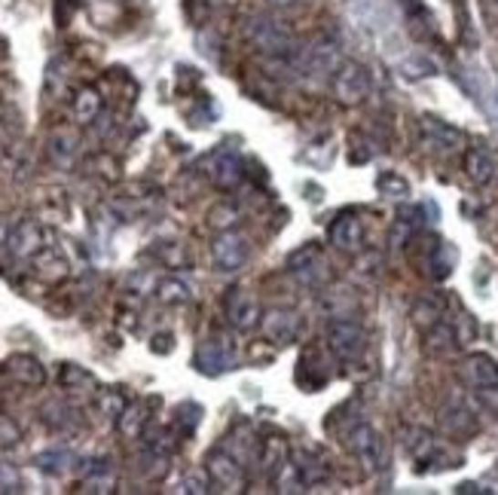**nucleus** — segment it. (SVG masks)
Masks as SVG:
<instances>
[{
    "label": "nucleus",
    "instance_id": "obj_29",
    "mask_svg": "<svg viewBox=\"0 0 498 495\" xmlns=\"http://www.w3.org/2000/svg\"><path fill=\"white\" fill-rule=\"evenodd\" d=\"M377 187H379V193L389 196V199H404V196H410V184L400 175H395V171H386V175H379L377 178Z\"/></svg>",
    "mask_w": 498,
    "mask_h": 495
},
{
    "label": "nucleus",
    "instance_id": "obj_33",
    "mask_svg": "<svg viewBox=\"0 0 498 495\" xmlns=\"http://www.w3.org/2000/svg\"><path fill=\"white\" fill-rule=\"evenodd\" d=\"M52 153H56V160L61 162V165H67L74 160V138L71 135H56L52 138Z\"/></svg>",
    "mask_w": 498,
    "mask_h": 495
},
{
    "label": "nucleus",
    "instance_id": "obj_21",
    "mask_svg": "<svg viewBox=\"0 0 498 495\" xmlns=\"http://www.w3.org/2000/svg\"><path fill=\"white\" fill-rule=\"evenodd\" d=\"M34 266H37V275L43 282H61L67 275V263H65V257L58 254V251H40L37 257H34Z\"/></svg>",
    "mask_w": 498,
    "mask_h": 495
},
{
    "label": "nucleus",
    "instance_id": "obj_6",
    "mask_svg": "<svg viewBox=\"0 0 498 495\" xmlns=\"http://www.w3.org/2000/svg\"><path fill=\"white\" fill-rule=\"evenodd\" d=\"M294 67L300 71L303 77L312 74V80H318V77H334V71L339 67V46L334 40H318L312 43L309 49L296 52L294 56Z\"/></svg>",
    "mask_w": 498,
    "mask_h": 495
},
{
    "label": "nucleus",
    "instance_id": "obj_9",
    "mask_svg": "<svg viewBox=\"0 0 498 495\" xmlns=\"http://www.w3.org/2000/svg\"><path fill=\"white\" fill-rule=\"evenodd\" d=\"M422 144L428 147V150L452 153L465 144V135H462L459 129H452L450 123H443V119L422 117Z\"/></svg>",
    "mask_w": 498,
    "mask_h": 495
},
{
    "label": "nucleus",
    "instance_id": "obj_7",
    "mask_svg": "<svg viewBox=\"0 0 498 495\" xmlns=\"http://www.w3.org/2000/svg\"><path fill=\"white\" fill-rule=\"evenodd\" d=\"M212 257L214 263L223 269V273H235V269H242L244 263H248L251 257V239L242 236V232H221V236L214 239L212 245Z\"/></svg>",
    "mask_w": 498,
    "mask_h": 495
},
{
    "label": "nucleus",
    "instance_id": "obj_3",
    "mask_svg": "<svg viewBox=\"0 0 498 495\" xmlns=\"http://www.w3.org/2000/svg\"><path fill=\"white\" fill-rule=\"evenodd\" d=\"M327 345H330V352H334L337 358L355 361L367 345L364 327L358 325V321L346 318V315H334V321L327 325Z\"/></svg>",
    "mask_w": 498,
    "mask_h": 495
},
{
    "label": "nucleus",
    "instance_id": "obj_28",
    "mask_svg": "<svg viewBox=\"0 0 498 495\" xmlns=\"http://www.w3.org/2000/svg\"><path fill=\"white\" fill-rule=\"evenodd\" d=\"M147 425V410L144 407H126L119 416V428L129 434V438H138Z\"/></svg>",
    "mask_w": 498,
    "mask_h": 495
},
{
    "label": "nucleus",
    "instance_id": "obj_19",
    "mask_svg": "<svg viewBox=\"0 0 498 495\" xmlns=\"http://www.w3.org/2000/svg\"><path fill=\"white\" fill-rule=\"evenodd\" d=\"M410 315H413V325L416 327H422V330L434 327L443 318V300L441 297H431V294H425V297H419L413 303V312H410Z\"/></svg>",
    "mask_w": 498,
    "mask_h": 495
},
{
    "label": "nucleus",
    "instance_id": "obj_26",
    "mask_svg": "<svg viewBox=\"0 0 498 495\" xmlns=\"http://www.w3.org/2000/svg\"><path fill=\"white\" fill-rule=\"evenodd\" d=\"M156 294H160L162 303H187L190 297H193V288L181 279H162Z\"/></svg>",
    "mask_w": 498,
    "mask_h": 495
},
{
    "label": "nucleus",
    "instance_id": "obj_1",
    "mask_svg": "<svg viewBox=\"0 0 498 495\" xmlns=\"http://www.w3.org/2000/svg\"><path fill=\"white\" fill-rule=\"evenodd\" d=\"M244 37L260 56L266 58H294L296 56V37L285 22L273 15H251L244 25Z\"/></svg>",
    "mask_w": 498,
    "mask_h": 495
},
{
    "label": "nucleus",
    "instance_id": "obj_27",
    "mask_svg": "<svg viewBox=\"0 0 498 495\" xmlns=\"http://www.w3.org/2000/svg\"><path fill=\"white\" fill-rule=\"evenodd\" d=\"M452 263H456V254H452L450 245H438V248L431 251V257H428V266H431L434 279H447Z\"/></svg>",
    "mask_w": 498,
    "mask_h": 495
},
{
    "label": "nucleus",
    "instance_id": "obj_10",
    "mask_svg": "<svg viewBox=\"0 0 498 495\" xmlns=\"http://www.w3.org/2000/svg\"><path fill=\"white\" fill-rule=\"evenodd\" d=\"M233 361H235L233 345L226 343V340H221V336H214V340H205L202 345H199V352H196V367L202 370V373H208V376H217V373L230 370Z\"/></svg>",
    "mask_w": 498,
    "mask_h": 495
},
{
    "label": "nucleus",
    "instance_id": "obj_24",
    "mask_svg": "<svg viewBox=\"0 0 498 495\" xmlns=\"http://www.w3.org/2000/svg\"><path fill=\"white\" fill-rule=\"evenodd\" d=\"M58 379H61V386H65L67 392H80V388H92L95 386L92 373H86L83 367H77V364H65L61 373H58Z\"/></svg>",
    "mask_w": 498,
    "mask_h": 495
},
{
    "label": "nucleus",
    "instance_id": "obj_15",
    "mask_svg": "<svg viewBox=\"0 0 498 495\" xmlns=\"http://www.w3.org/2000/svg\"><path fill=\"white\" fill-rule=\"evenodd\" d=\"M6 373L16 382H22V386H43L47 382V370H43V364L34 355H13L6 361Z\"/></svg>",
    "mask_w": 498,
    "mask_h": 495
},
{
    "label": "nucleus",
    "instance_id": "obj_16",
    "mask_svg": "<svg viewBox=\"0 0 498 495\" xmlns=\"http://www.w3.org/2000/svg\"><path fill=\"white\" fill-rule=\"evenodd\" d=\"M230 321L235 330H251L260 321V309H257V300L244 291H233L230 297Z\"/></svg>",
    "mask_w": 498,
    "mask_h": 495
},
{
    "label": "nucleus",
    "instance_id": "obj_2",
    "mask_svg": "<svg viewBox=\"0 0 498 495\" xmlns=\"http://www.w3.org/2000/svg\"><path fill=\"white\" fill-rule=\"evenodd\" d=\"M330 86L339 104H361L370 95V71L361 62H339Z\"/></svg>",
    "mask_w": 498,
    "mask_h": 495
},
{
    "label": "nucleus",
    "instance_id": "obj_20",
    "mask_svg": "<svg viewBox=\"0 0 498 495\" xmlns=\"http://www.w3.org/2000/svg\"><path fill=\"white\" fill-rule=\"evenodd\" d=\"M459 345V336H456V327L443 325V321H438L434 327H428L425 334V349L431 355H447L450 349H456Z\"/></svg>",
    "mask_w": 498,
    "mask_h": 495
},
{
    "label": "nucleus",
    "instance_id": "obj_8",
    "mask_svg": "<svg viewBox=\"0 0 498 495\" xmlns=\"http://www.w3.org/2000/svg\"><path fill=\"white\" fill-rule=\"evenodd\" d=\"M205 471H208V477H212V483L221 486V490H226V492L244 490V474H242L239 459L223 453V449H214V453L205 459Z\"/></svg>",
    "mask_w": 498,
    "mask_h": 495
},
{
    "label": "nucleus",
    "instance_id": "obj_23",
    "mask_svg": "<svg viewBox=\"0 0 498 495\" xmlns=\"http://www.w3.org/2000/svg\"><path fill=\"white\" fill-rule=\"evenodd\" d=\"M294 275L306 284V288H321V284L327 282V269L321 263V254L312 257L309 263H303L300 269H294Z\"/></svg>",
    "mask_w": 498,
    "mask_h": 495
},
{
    "label": "nucleus",
    "instance_id": "obj_36",
    "mask_svg": "<svg viewBox=\"0 0 498 495\" xmlns=\"http://www.w3.org/2000/svg\"><path fill=\"white\" fill-rule=\"evenodd\" d=\"M212 490V483L205 480V474H190L183 477V492H193V495H202Z\"/></svg>",
    "mask_w": 498,
    "mask_h": 495
},
{
    "label": "nucleus",
    "instance_id": "obj_17",
    "mask_svg": "<svg viewBox=\"0 0 498 495\" xmlns=\"http://www.w3.org/2000/svg\"><path fill=\"white\" fill-rule=\"evenodd\" d=\"M441 422H443V428H447L450 434H471V431L477 428L474 416H471L468 407L459 404V401H450L447 407H443Z\"/></svg>",
    "mask_w": 498,
    "mask_h": 495
},
{
    "label": "nucleus",
    "instance_id": "obj_13",
    "mask_svg": "<svg viewBox=\"0 0 498 495\" xmlns=\"http://www.w3.org/2000/svg\"><path fill=\"white\" fill-rule=\"evenodd\" d=\"M260 330L264 336L273 345H285V343H294L296 336V315L294 312H285V309H269L264 321H260Z\"/></svg>",
    "mask_w": 498,
    "mask_h": 495
},
{
    "label": "nucleus",
    "instance_id": "obj_30",
    "mask_svg": "<svg viewBox=\"0 0 498 495\" xmlns=\"http://www.w3.org/2000/svg\"><path fill=\"white\" fill-rule=\"evenodd\" d=\"M294 462H296V468H300L306 486H316V483H321L327 477V471H325V468H318L316 459H306V449H296Z\"/></svg>",
    "mask_w": 498,
    "mask_h": 495
},
{
    "label": "nucleus",
    "instance_id": "obj_37",
    "mask_svg": "<svg viewBox=\"0 0 498 495\" xmlns=\"http://www.w3.org/2000/svg\"><path fill=\"white\" fill-rule=\"evenodd\" d=\"M474 318H471V315H462L459 318V330H456V336H459V343H468L471 340V336H474Z\"/></svg>",
    "mask_w": 498,
    "mask_h": 495
},
{
    "label": "nucleus",
    "instance_id": "obj_34",
    "mask_svg": "<svg viewBox=\"0 0 498 495\" xmlns=\"http://www.w3.org/2000/svg\"><path fill=\"white\" fill-rule=\"evenodd\" d=\"M235 217H239V211H235V208H230V205H217V208H212L208 221H212L214 227H230Z\"/></svg>",
    "mask_w": 498,
    "mask_h": 495
},
{
    "label": "nucleus",
    "instance_id": "obj_25",
    "mask_svg": "<svg viewBox=\"0 0 498 495\" xmlns=\"http://www.w3.org/2000/svg\"><path fill=\"white\" fill-rule=\"evenodd\" d=\"M99 110H101V98H99V92H95V89H83L80 95H77L74 114H77L80 123H92V119L99 117Z\"/></svg>",
    "mask_w": 498,
    "mask_h": 495
},
{
    "label": "nucleus",
    "instance_id": "obj_38",
    "mask_svg": "<svg viewBox=\"0 0 498 495\" xmlns=\"http://www.w3.org/2000/svg\"><path fill=\"white\" fill-rule=\"evenodd\" d=\"M269 6H275V10H300L306 0H266Z\"/></svg>",
    "mask_w": 498,
    "mask_h": 495
},
{
    "label": "nucleus",
    "instance_id": "obj_14",
    "mask_svg": "<svg viewBox=\"0 0 498 495\" xmlns=\"http://www.w3.org/2000/svg\"><path fill=\"white\" fill-rule=\"evenodd\" d=\"M6 245H10V251L16 257H31L40 251V230L34 221H22L16 223V227L10 230V236H6Z\"/></svg>",
    "mask_w": 498,
    "mask_h": 495
},
{
    "label": "nucleus",
    "instance_id": "obj_18",
    "mask_svg": "<svg viewBox=\"0 0 498 495\" xmlns=\"http://www.w3.org/2000/svg\"><path fill=\"white\" fill-rule=\"evenodd\" d=\"M465 171H468V178L474 180V184H489L493 175H495V162L486 150L471 147V150L465 153Z\"/></svg>",
    "mask_w": 498,
    "mask_h": 495
},
{
    "label": "nucleus",
    "instance_id": "obj_11",
    "mask_svg": "<svg viewBox=\"0 0 498 495\" xmlns=\"http://www.w3.org/2000/svg\"><path fill=\"white\" fill-rule=\"evenodd\" d=\"M327 236H330V245H334L337 251H343V254H355L358 248H361V242H364V227H361V221H358L355 214H339L334 223H330V230H327Z\"/></svg>",
    "mask_w": 498,
    "mask_h": 495
},
{
    "label": "nucleus",
    "instance_id": "obj_12",
    "mask_svg": "<svg viewBox=\"0 0 498 495\" xmlns=\"http://www.w3.org/2000/svg\"><path fill=\"white\" fill-rule=\"evenodd\" d=\"M208 175L217 187H235L242 180V160L239 153L230 150V147H223V150H217L212 160H208Z\"/></svg>",
    "mask_w": 498,
    "mask_h": 495
},
{
    "label": "nucleus",
    "instance_id": "obj_5",
    "mask_svg": "<svg viewBox=\"0 0 498 495\" xmlns=\"http://www.w3.org/2000/svg\"><path fill=\"white\" fill-rule=\"evenodd\" d=\"M346 447H348V453L367 468V471H379L382 462H386V449H382L379 431L367 422H358L355 428L346 434Z\"/></svg>",
    "mask_w": 498,
    "mask_h": 495
},
{
    "label": "nucleus",
    "instance_id": "obj_35",
    "mask_svg": "<svg viewBox=\"0 0 498 495\" xmlns=\"http://www.w3.org/2000/svg\"><path fill=\"white\" fill-rule=\"evenodd\" d=\"M101 410L110 416V419H119L122 416V410H126V401H122L119 395H113V392H108L101 397Z\"/></svg>",
    "mask_w": 498,
    "mask_h": 495
},
{
    "label": "nucleus",
    "instance_id": "obj_31",
    "mask_svg": "<svg viewBox=\"0 0 498 495\" xmlns=\"http://www.w3.org/2000/svg\"><path fill=\"white\" fill-rule=\"evenodd\" d=\"M67 462H71V453H65V449H49V453L37 456V468H43L47 474H61Z\"/></svg>",
    "mask_w": 498,
    "mask_h": 495
},
{
    "label": "nucleus",
    "instance_id": "obj_22",
    "mask_svg": "<svg viewBox=\"0 0 498 495\" xmlns=\"http://www.w3.org/2000/svg\"><path fill=\"white\" fill-rule=\"evenodd\" d=\"M273 480L278 486V492H303L306 490V480H303V474H300V468H296L294 459H282V462L275 465Z\"/></svg>",
    "mask_w": 498,
    "mask_h": 495
},
{
    "label": "nucleus",
    "instance_id": "obj_32",
    "mask_svg": "<svg viewBox=\"0 0 498 495\" xmlns=\"http://www.w3.org/2000/svg\"><path fill=\"white\" fill-rule=\"evenodd\" d=\"M285 459V444L278 438H273V440H266L264 447H260V462L266 465V471L273 474L275 471V465L282 462Z\"/></svg>",
    "mask_w": 498,
    "mask_h": 495
},
{
    "label": "nucleus",
    "instance_id": "obj_4",
    "mask_svg": "<svg viewBox=\"0 0 498 495\" xmlns=\"http://www.w3.org/2000/svg\"><path fill=\"white\" fill-rule=\"evenodd\" d=\"M465 379L474 386L477 397L489 410H498V364L489 355H468Z\"/></svg>",
    "mask_w": 498,
    "mask_h": 495
}]
</instances>
